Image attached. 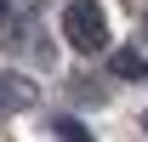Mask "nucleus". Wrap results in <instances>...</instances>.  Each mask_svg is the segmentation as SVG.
I'll use <instances>...</instances> for the list:
<instances>
[{
    "label": "nucleus",
    "instance_id": "4",
    "mask_svg": "<svg viewBox=\"0 0 148 142\" xmlns=\"http://www.w3.org/2000/svg\"><path fill=\"white\" fill-rule=\"evenodd\" d=\"M57 142H91V131L80 119H57Z\"/></svg>",
    "mask_w": 148,
    "mask_h": 142
},
{
    "label": "nucleus",
    "instance_id": "1",
    "mask_svg": "<svg viewBox=\"0 0 148 142\" xmlns=\"http://www.w3.org/2000/svg\"><path fill=\"white\" fill-rule=\"evenodd\" d=\"M63 40H69L80 57H97L108 46V17H103V6H97V0H69V12H63Z\"/></svg>",
    "mask_w": 148,
    "mask_h": 142
},
{
    "label": "nucleus",
    "instance_id": "2",
    "mask_svg": "<svg viewBox=\"0 0 148 142\" xmlns=\"http://www.w3.org/2000/svg\"><path fill=\"white\" fill-rule=\"evenodd\" d=\"M34 80H23V74L0 68V114H23V108H34Z\"/></svg>",
    "mask_w": 148,
    "mask_h": 142
},
{
    "label": "nucleus",
    "instance_id": "3",
    "mask_svg": "<svg viewBox=\"0 0 148 142\" xmlns=\"http://www.w3.org/2000/svg\"><path fill=\"white\" fill-rule=\"evenodd\" d=\"M108 68L120 74V80H143V74H148V63H143V57H137V51H120V57H114V63H108Z\"/></svg>",
    "mask_w": 148,
    "mask_h": 142
}]
</instances>
